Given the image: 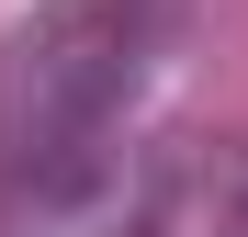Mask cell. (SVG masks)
Wrapping results in <instances>:
<instances>
[{
  "label": "cell",
  "instance_id": "2",
  "mask_svg": "<svg viewBox=\"0 0 248 237\" xmlns=\"http://www.w3.org/2000/svg\"><path fill=\"white\" fill-rule=\"evenodd\" d=\"M113 237H248V136H181L158 147Z\"/></svg>",
  "mask_w": 248,
  "mask_h": 237
},
{
  "label": "cell",
  "instance_id": "1",
  "mask_svg": "<svg viewBox=\"0 0 248 237\" xmlns=\"http://www.w3.org/2000/svg\"><path fill=\"white\" fill-rule=\"evenodd\" d=\"M158 0H34L0 34V192L12 204H57L102 170L147 79Z\"/></svg>",
  "mask_w": 248,
  "mask_h": 237
}]
</instances>
